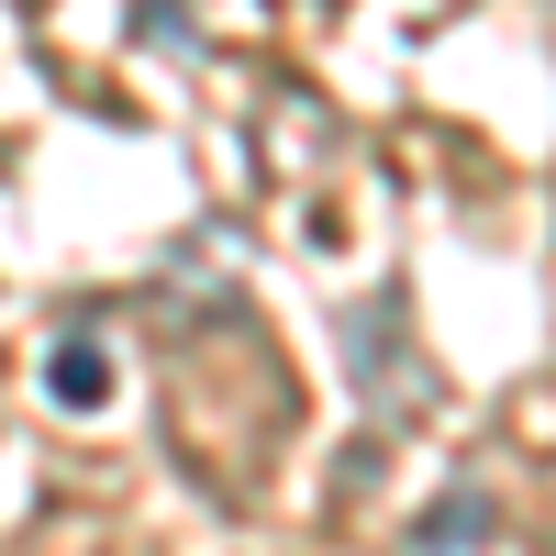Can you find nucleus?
<instances>
[{
    "mask_svg": "<svg viewBox=\"0 0 556 556\" xmlns=\"http://www.w3.org/2000/svg\"><path fill=\"white\" fill-rule=\"evenodd\" d=\"M334 334L367 356V367H345V379H356V401L379 412V424H412V412H434V379H412V356H390V334H401V301H390V290H379V301H356Z\"/></svg>",
    "mask_w": 556,
    "mask_h": 556,
    "instance_id": "nucleus-1",
    "label": "nucleus"
},
{
    "mask_svg": "<svg viewBox=\"0 0 556 556\" xmlns=\"http://www.w3.org/2000/svg\"><path fill=\"white\" fill-rule=\"evenodd\" d=\"M45 401L56 412H101L112 401V345L101 334H56L45 345Z\"/></svg>",
    "mask_w": 556,
    "mask_h": 556,
    "instance_id": "nucleus-2",
    "label": "nucleus"
},
{
    "mask_svg": "<svg viewBox=\"0 0 556 556\" xmlns=\"http://www.w3.org/2000/svg\"><path fill=\"white\" fill-rule=\"evenodd\" d=\"M490 534H501V501H490V490H445L434 513L412 523V556H479Z\"/></svg>",
    "mask_w": 556,
    "mask_h": 556,
    "instance_id": "nucleus-3",
    "label": "nucleus"
}]
</instances>
